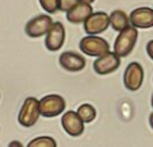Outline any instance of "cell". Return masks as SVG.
Segmentation results:
<instances>
[{
	"label": "cell",
	"instance_id": "obj_1",
	"mask_svg": "<svg viewBox=\"0 0 153 147\" xmlns=\"http://www.w3.org/2000/svg\"><path fill=\"white\" fill-rule=\"evenodd\" d=\"M138 38V30L134 26H129L124 30L120 31L114 43V52L121 58L129 56L134 50Z\"/></svg>",
	"mask_w": 153,
	"mask_h": 147
},
{
	"label": "cell",
	"instance_id": "obj_2",
	"mask_svg": "<svg viewBox=\"0 0 153 147\" xmlns=\"http://www.w3.org/2000/svg\"><path fill=\"white\" fill-rule=\"evenodd\" d=\"M38 104L39 101H37V98H27L25 100L18 116V120L22 126L30 128L37 123L38 118L41 116Z\"/></svg>",
	"mask_w": 153,
	"mask_h": 147
},
{
	"label": "cell",
	"instance_id": "obj_3",
	"mask_svg": "<svg viewBox=\"0 0 153 147\" xmlns=\"http://www.w3.org/2000/svg\"><path fill=\"white\" fill-rule=\"evenodd\" d=\"M39 112L44 117H56L63 114L66 108V103L63 96L57 94L47 95L39 100Z\"/></svg>",
	"mask_w": 153,
	"mask_h": 147
},
{
	"label": "cell",
	"instance_id": "obj_4",
	"mask_svg": "<svg viewBox=\"0 0 153 147\" xmlns=\"http://www.w3.org/2000/svg\"><path fill=\"white\" fill-rule=\"evenodd\" d=\"M79 48L85 55L91 57H100L109 52L110 49L109 43L105 38L97 37L95 35H89L84 37L79 43Z\"/></svg>",
	"mask_w": 153,
	"mask_h": 147
},
{
	"label": "cell",
	"instance_id": "obj_5",
	"mask_svg": "<svg viewBox=\"0 0 153 147\" xmlns=\"http://www.w3.org/2000/svg\"><path fill=\"white\" fill-rule=\"evenodd\" d=\"M52 24H53V22L50 16H48L47 14H41L27 22L25 31L29 37L37 38V37H42V36L47 35V33L51 28Z\"/></svg>",
	"mask_w": 153,
	"mask_h": 147
},
{
	"label": "cell",
	"instance_id": "obj_6",
	"mask_svg": "<svg viewBox=\"0 0 153 147\" xmlns=\"http://www.w3.org/2000/svg\"><path fill=\"white\" fill-rule=\"evenodd\" d=\"M144 81V69L142 65L137 61L130 63L124 71L123 82L126 89L136 92L142 87Z\"/></svg>",
	"mask_w": 153,
	"mask_h": 147
},
{
	"label": "cell",
	"instance_id": "obj_7",
	"mask_svg": "<svg viewBox=\"0 0 153 147\" xmlns=\"http://www.w3.org/2000/svg\"><path fill=\"white\" fill-rule=\"evenodd\" d=\"M109 24V15L105 12H93L84 22V29L88 35H97L108 29Z\"/></svg>",
	"mask_w": 153,
	"mask_h": 147
},
{
	"label": "cell",
	"instance_id": "obj_8",
	"mask_svg": "<svg viewBox=\"0 0 153 147\" xmlns=\"http://www.w3.org/2000/svg\"><path fill=\"white\" fill-rule=\"evenodd\" d=\"M121 65V57H118L115 52H107L105 55L97 57L94 64L93 69L97 74L100 75H107L115 72Z\"/></svg>",
	"mask_w": 153,
	"mask_h": 147
},
{
	"label": "cell",
	"instance_id": "obj_9",
	"mask_svg": "<svg viewBox=\"0 0 153 147\" xmlns=\"http://www.w3.org/2000/svg\"><path fill=\"white\" fill-rule=\"evenodd\" d=\"M62 126L71 137H79L85 131V123L78 112L68 110L62 117Z\"/></svg>",
	"mask_w": 153,
	"mask_h": 147
},
{
	"label": "cell",
	"instance_id": "obj_10",
	"mask_svg": "<svg viewBox=\"0 0 153 147\" xmlns=\"http://www.w3.org/2000/svg\"><path fill=\"white\" fill-rule=\"evenodd\" d=\"M65 28L62 22H53L51 28L47 33L45 47L49 51H58L65 42Z\"/></svg>",
	"mask_w": 153,
	"mask_h": 147
},
{
	"label": "cell",
	"instance_id": "obj_11",
	"mask_svg": "<svg viewBox=\"0 0 153 147\" xmlns=\"http://www.w3.org/2000/svg\"><path fill=\"white\" fill-rule=\"evenodd\" d=\"M131 24L139 29H147L153 27V8L151 7H139L131 12L130 14Z\"/></svg>",
	"mask_w": 153,
	"mask_h": 147
},
{
	"label": "cell",
	"instance_id": "obj_12",
	"mask_svg": "<svg viewBox=\"0 0 153 147\" xmlns=\"http://www.w3.org/2000/svg\"><path fill=\"white\" fill-rule=\"evenodd\" d=\"M59 64L60 66L70 72H79L82 71L86 66V59L81 55L73 52V51H66L63 52L59 56Z\"/></svg>",
	"mask_w": 153,
	"mask_h": 147
},
{
	"label": "cell",
	"instance_id": "obj_13",
	"mask_svg": "<svg viewBox=\"0 0 153 147\" xmlns=\"http://www.w3.org/2000/svg\"><path fill=\"white\" fill-rule=\"evenodd\" d=\"M93 13V7L91 4H85V2H78L73 8L66 12V19L71 23H84L88 16Z\"/></svg>",
	"mask_w": 153,
	"mask_h": 147
},
{
	"label": "cell",
	"instance_id": "obj_14",
	"mask_svg": "<svg viewBox=\"0 0 153 147\" xmlns=\"http://www.w3.org/2000/svg\"><path fill=\"white\" fill-rule=\"evenodd\" d=\"M109 21H110V26L113 29L116 31H122L129 27L130 18L126 15L124 10H116L111 12V14L109 15Z\"/></svg>",
	"mask_w": 153,
	"mask_h": 147
},
{
	"label": "cell",
	"instance_id": "obj_15",
	"mask_svg": "<svg viewBox=\"0 0 153 147\" xmlns=\"http://www.w3.org/2000/svg\"><path fill=\"white\" fill-rule=\"evenodd\" d=\"M76 112H78V115L80 116V118L84 120V123H91V122H93L96 117L95 108H94L92 104H88V103L81 104V106L78 108Z\"/></svg>",
	"mask_w": 153,
	"mask_h": 147
},
{
	"label": "cell",
	"instance_id": "obj_16",
	"mask_svg": "<svg viewBox=\"0 0 153 147\" xmlns=\"http://www.w3.org/2000/svg\"><path fill=\"white\" fill-rule=\"evenodd\" d=\"M57 143L55 141V139L47 136H42L33 139L28 144V147H56Z\"/></svg>",
	"mask_w": 153,
	"mask_h": 147
},
{
	"label": "cell",
	"instance_id": "obj_17",
	"mask_svg": "<svg viewBox=\"0 0 153 147\" xmlns=\"http://www.w3.org/2000/svg\"><path fill=\"white\" fill-rule=\"evenodd\" d=\"M42 8L48 13H56L59 10V0H39Z\"/></svg>",
	"mask_w": 153,
	"mask_h": 147
},
{
	"label": "cell",
	"instance_id": "obj_18",
	"mask_svg": "<svg viewBox=\"0 0 153 147\" xmlns=\"http://www.w3.org/2000/svg\"><path fill=\"white\" fill-rule=\"evenodd\" d=\"M79 0H59V10L60 12H68L71 8H73Z\"/></svg>",
	"mask_w": 153,
	"mask_h": 147
},
{
	"label": "cell",
	"instance_id": "obj_19",
	"mask_svg": "<svg viewBox=\"0 0 153 147\" xmlns=\"http://www.w3.org/2000/svg\"><path fill=\"white\" fill-rule=\"evenodd\" d=\"M146 52L150 56V58L153 60V39H151L146 45Z\"/></svg>",
	"mask_w": 153,
	"mask_h": 147
},
{
	"label": "cell",
	"instance_id": "obj_20",
	"mask_svg": "<svg viewBox=\"0 0 153 147\" xmlns=\"http://www.w3.org/2000/svg\"><path fill=\"white\" fill-rule=\"evenodd\" d=\"M8 146H10V147H13V146H19V147H21V146H22V144H21V143H19V141H16V140H15V141L10 143V144L8 145Z\"/></svg>",
	"mask_w": 153,
	"mask_h": 147
},
{
	"label": "cell",
	"instance_id": "obj_21",
	"mask_svg": "<svg viewBox=\"0 0 153 147\" xmlns=\"http://www.w3.org/2000/svg\"><path fill=\"white\" fill-rule=\"evenodd\" d=\"M149 122H150V125H151V128L153 129V112L150 115V118H149Z\"/></svg>",
	"mask_w": 153,
	"mask_h": 147
},
{
	"label": "cell",
	"instance_id": "obj_22",
	"mask_svg": "<svg viewBox=\"0 0 153 147\" xmlns=\"http://www.w3.org/2000/svg\"><path fill=\"white\" fill-rule=\"evenodd\" d=\"M95 0H79V2H85V4H92Z\"/></svg>",
	"mask_w": 153,
	"mask_h": 147
},
{
	"label": "cell",
	"instance_id": "obj_23",
	"mask_svg": "<svg viewBox=\"0 0 153 147\" xmlns=\"http://www.w3.org/2000/svg\"><path fill=\"white\" fill-rule=\"evenodd\" d=\"M151 104H152V108H153V95H152V100H151Z\"/></svg>",
	"mask_w": 153,
	"mask_h": 147
}]
</instances>
